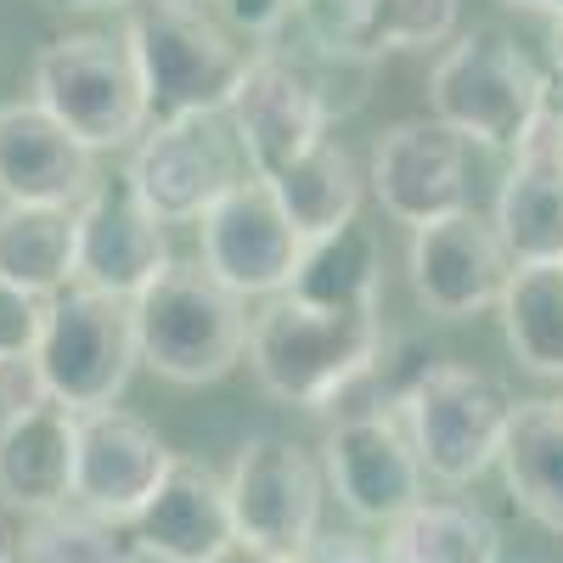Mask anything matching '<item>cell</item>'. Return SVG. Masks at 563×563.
<instances>
[{
    "instance_id": "1",
    "label": "cell",
    "mask_w": 563,
    "mask_h": 563,
    "mask_svg": "<svg viewBox=\"0 0 563 563\" xmlns=\"http://www.w3.org/2000/svg\"><path fill=\"white\" fill-rule=\"evenodd\" d=\"M384 350L378 310H316L294 294L265 299L249 327V366L265 395L327 411Z\"/></svg>"
},
{
    "instance_id": "2",
    "label": "cell",
    "mask_w": 563,
    "mask_h": 563,
    "mask_svg": "<svg viewBox=\"0 0 563 563\" xmlns=\"http://www.w3.org/2000/svg\"><path fill=\"white\" fill-rule=\"evenodd\" d=\"M541 102H547V79L501 23H474L451 34L445 57L429 74L434 119L451 124L467 147H485V153H519L530 124L541 119Z\"/></svg>"
},
{
    "instance_id": "3",
    "label": "cell",
    "mask_w": 563,
    "mask_h": 563,
    "mask_svg": "<svg viewBox=\"0 0 563 563\" xmlns=\"http://www.w3.org/2000/svg\"><path fill=\"white\" fill-rule=\"evenodd\" d=\"M124 45L141 74V90H147L153 119L225 113L249 74V52L198 0H147V7H135Z\"/></svg>"
},
{
    "instance_id": "4",
    "label": "cell",
    "mask_w": 563,
    "mask_h": 563,
    "mask_svg": "<svg viewBox=\"0 0 563 563\" xmlns=\"http://www.w3.org/2000/svg\"><path fill=\"white\" fill-rule=\"evenodd\" d=\"M135 305V344L141 366L180 389L220 384L231 366L249 355V299L203 271V265H169Z\"/></svg>"
},
{
    "instance_id": "5",
    "label": "cell",
    "mask_w": 563,
    "mask_h": 563,
    "mask_svg": "<svg viewBox=\"0 0 563 563\" xmlns=\"http://www.w3.org/2000/svg\"><path fill=\"white\" fill-rule=\"evenodd\" d=\"M34 102L52 113L68 135H79L90 153L135 147L153 124L147 90L130 63L124 34H57L34 57Z\"/></svg>"
},
{
    "instance_id": "6",
    "label": "cell",
    "mask_w": 563,
    "mask_h": 563,
    "mask_svg": "<svg viewBox=\"0 0 563 563\" xmlns=\"http://www.w3.org/2000/svg\"><path fill=\"white\" fill-rule=\"evenodd\" d=\"M512 400L501 378L462 361H434L422 384L400 406L406 434L417 445L422 474L440 485H474L501 462V440L512 422Z\"/></svg>"
},
{
    "instance_id": "7",
    "label": "cell",
    "mask_w": 563,
    "mask_h": 563,
    "mask_svg": "<svg viewBox=\"0 0 563 563\" xmlns=\"http://www.w3.org/2000/svg\"><path fill=\"white\" fill-rule=\"evenodd\" d=\"M34 361L45 372V389L68 411H102L119 406L130 389L141 344H135V305L97 294V288H63L45 310V333L34 344Z\"/></svg>"
},
{
    "instance_id": "8",
    "label": "cell",
    "mask_w": 563,
    "mask_h": 563,
    "mask_svg": "<svg viewBox=\"0 0 563 563\" xmlns=\"http://www.w3.org/2000/svg\"><path fill=\"white\" fill-rule=\"evenodd\" d=\"M124 175L164 225H198L225 186H238L254 169H243V147L225 113H203V119H153L130 147Z\"/></svg>"
},
{
    "instance_id": "9",
    "label": "cell",
    "mask_w": 563,
    "mask_h": 563,
    "mask_svg": "<svg viewBox=\"0 0 563 563\" xmlns=\"http://www.w3.org/2000/svg\"><path fill=\"white\" fill-rule=\"evenodd\" d=\"M299 254H305L299 225L288 220L271 180L260 175H243L238 186H225L209 203V214L198 220V265L238 299L288 294Z\"/></svg>"
},
{
    "instance_id": "10",
    "label": "cell",
    "mask_w": 563,
    "mask_h": 563,
    "mask_svg": "<svg viewBox=\"0 0 563 563\" xmlns=\"http://www.w3.org/2000/svg\"><path fill=\"white\" fill-rule=\"evenodd\" d=\"M225 124L243 147V164L260 180H271L276 169H288L299 153H310L333 130V113H327L321 90L310 85L305 63L282 40H265L249 57V74L225 108Z\"/></svg>"
},
{
    "instance_id": "11",
    "label": "cell",
    "mask_w": 563,
    "mask_h": 563,
    "mask_svg": "<svg viewBox=\"0 0 563 563\" xmlns=\"http://www.w3.org/2000/svg\"><path fill=\"white\" fill-rule=\"evenodd\" d=\"M321 485L327 479L305 445L282 434H254L231 456V474H225L238 536L282 558H305L310 541L321 536Z\"/></svg>"
},
{
    "instance_id": "12",
    "label": "cell",
    "mask_w": 563,
    "mask_h": 563,
    "mask_svg": "<svg viewBox=\"0 0 563 563\" xmlns=\"http://www.w3.org/2000/svg\"><path fill=\"white\" fill-rule=\"evenodd\" d=\"M406 271H411L417 305L429 316L467 321V316H485V310L501 305L507 276H512V254L501 243L496 220L467 203V209L440 214L429 225H411Z\"/></svg>"
},
{
    "instance_id": "13",
    "label": "cell",
    "mask_w": 563,
    "mask_h": 563,
    "mask_svg": "<svg viewBox=\"0 0 563 563\" xmlns=\"http://www.w3.org/2000/svg\"><path fill=\"white\" fill-rule=\"evenodd\" d=\"M321 479L333 485L350 519L384 530L422 501V462L395 411L333 417V429L321 440Z\"/></svg>"
},
{
    "instance_id": "14",
    "label": "cell",
    "mask_w": 563,
    "mask_h": 563,
    "mask_svg": "<svg viewBox=\"0 0 563 563\" xmlns=\"http://www.w3.org/2000/svg\"><path fill=\"white\" fill-rule=\"evenodd\" d=\"M79 225V288H97L113 299H141L175 265L164 220L141 203L130 175L90 180V192L74 203Z\"/></svg>"
},
{
    "instance_id": "15",
    "label": "cell",
    "mask_w": 563,
    "mask_h": 563,
    "mask_svg": "<svg viewBox=\"0 0 563 563\" xmlns=\"http://www.w3.org/2000/svg\"><path fill=\"white\" fill-rule=\"evenodd\" d=\"M366 186L400 225H429L440 214H456L467 209V141L434 113L400 119L372 147Z\"/></svg>"
},
{
    "instance_id": "16",
    "label": "cell",
    "mask_w": 563,
    "mask_h": 563,
    "mask_svg": "<svg viewBox=\"0 0 563 563\" xmlns=\"http://www.w3.org/2000/svg\"><path fill=\"white\" fill-rule=\"evenodd\" d=\"M490 220L512 265H563V79H547L541 119L512 153Z\"/></svg>"
},
{
    "instance_id": "17",
    "label": "cell",
    "mask_w": 563,
    "mask_h": 563,
    "mask_svg": "<svg viewBox=\"0 0 563 563\" xmlns=\"http://www.w3.org/2000/svg\"><path fill=\"white\" fill-rule=\"evenodd\" d=\"M175 451L147 417L124 406L79 411V451H74V501L113 512V519H135L158 479L169 474Z\"/></svg>"
},
{
    "instance_id": "18",
    "label": "cell",
    "mask_w": 563,
    "mask_h": 563,
    "mask_svg": "<svg viewBox=\"0 0 563 563\" xmlns=\"http://www.w3.org/2000/svg\"><path fill=\"white\" fill-rule=\"evenodd\" d=\"M130 525H135L141 558H158V563H209L238 541L225 479L198 456H175L169 474L158 479V490Z\"/></svg>"
},
{
    "instance_id": "19",
    "label": "cell",
    "mask_w": 563,
    "mask_h": 563,
    "mask_svg": "<svg viewBox=\"0 0 563 563\" xmlns=\"http://www.w3.org/2000/svg\"><path fill=\"white\" fill-rule=\"evenodd\" d=\"M79 135H68L40 102H12L0 108V198L7 203H57L74 209L97 169Z\"/></svg>"
},
{
    "instance_id": "20",
    "label": "cell",
    "mask_w": 563,
    "mask_h": 563,
    "mask_svg": "<svg viewBox=\"0 0 563 563\" xmlns=\"http://www.w3.org/2000/svg\"><path fill=\"white\" fill-rule=\"evenodd\" d=\"M79 411L45 400L18 417H0V501L23 519L74 501Z\"/></svg>"
},
{
    "instance_id": "21",
    "label": "cell",
    "mask_w": 563,
    "mask_h": 563,
    "mask_svg": "<svg viewBox=\"0 0 563 563\" xmlns=\"http://www.w3.org/2000/svg\"><path fill=\"white\" fill-rule=\"evenodd\" d=\"M507 496L552 536H563V400H519L501 440Z\"/></svg>"
},
{
    "instance_id": "22",
    "label": "cell",
    "mask_w": 563,
    "mask_h": 563,
    "mask_svg": "<svg viewBox=\"0 0 563 563\" xmlns=\"http://www.w3.org/2000/svg\"><path fill=\"white\" fill-rule=\"evenodd\" d=\"M79 276V225L57 203H0V282L52 299Z\"/></svg>"
},
{
    "instance_id": "23",
    "label": "cell",
    "mask_w": 563,
    "mask_h": 563,
    "mask_svg": "<svg viewBox=\"0 0 563 563\" xmlns=\"http://www.w3.org/2000/svg\"><path fill=\"white\" fill-rule=\"evenodd\" d=\"M378 288H384V243L372 225H361V214L327 231V238H310L288 282V294L316 310H378Z\"/></svg>"
},
{
    "instance_id": "24",
    "label": "cell",
    "mask_w": 563,
    "mask_h": 563,
    "mask_svg": "<svg viewBox=\"0 0 563 563\" xmlns=\"http://www.w3.org/2000/svg\"><path fill=\"white\" fill-rule=\"evenodd\" d=\"M271 192L276 203L288 209V220L299 225V238H327L361 214V192H366V175L355 169L350 147L333 135H321L310 153H299L288 169L271 175Z\"/></svg>"
},
{
    "instance_id": "25",
    "label": "cell",
    "mask_w": 563,
    "mask_h": 563,
    "mask_svg": "<svg viewBox=\"0 0 563 563\" xmlns=\"http://www.w3.org/2000/svg\"><path fill=\"white\" fill-rule=\"evenodd\" d=\"M389 563H501V530L474 501H429L384 530Z\"/></svg>"
},
{
    "instance_id": "26",
    "label": "cell",
    "mask_w": 563,
    "mask_h": 563,
    "mask_svg": "<svg viewBox=\"0 0 563 563\" xmlns=\"http://www.w3.org/2000/svg\"><path fill=\"white\" fill-rule=\"evenodd\" d=\"M496 310L512 361L563 384V265H512Z\"/></svg>"
},
{
    "instance_id": "27",
    "label": "cell",
    "mask_w": 563,
    "mask_h": 563,
    "mask_svg": "<svg viewBox=\"0 0 563 563\" xmlns=\"http://www.w3.org/2000/svg\"><path fill=\"white\" fill-rule=\"evenodd\" d=\"M135 558H141L135 525L85 501H63L23 525V563H135Z\"/></svg>"
},
{
    "instance_id": "28",
    "label": "cell",
    "mask_w": 563,
    "mask_h": 563,
    "mask_svg": "<svg viewBox=\"0 0 563 563\" xmlns=\"http://www.w3.org/2000/svg\"><path fill=\"white\" fill-rule=\"evenodd\" d=\"M462 0H361L355 52L378 63L384 52H429L456 34Z\"/></svg>"
},
{
    "instance_id": "29",
    "label": "cell",
    "mask_w": 563,
    "mask_h": 563,
    "mask_svg": "<svg viewBox=\"0 0 563 563\" xmlns=\"http://www.w3.org/2000/svg\"><path fill=\"white\" fill-rule=\"evenodd\" d=\"M45 310H52V299L0 282V355H29L45 333Z\"/></svg>"
},
{
    "instance_id": "30",
    "label": "cell",
    "mask_w": 563,
    "mask_h": 563,
    "mask_svg": "<svg viewBox=\"0 0 563 563\" xmlns=\"http://www.w3.org/2000/svg\"><path fill=\"white\" fill-rule=\"evenodd\" d=\"M52 400V389H45V372L29 355H0V417H18L29 406H45Z\"/></svg>"
},
{
    "instance_id": "31",
    "label": "cell",
    "mask_w": 563,
    "mask_h": 563,
    "mask_svg": "<svg viewBox=\"0 0 563 563\" xmlns=\"http://www.w3.org/2000/svg\"><path fill=\"white\" fill-rule=\"evenodd\" d=\"M220 7H225L231 29H243V34H254V40H276L282 29L294 23L299 0H220Z\"/></svg>"
},
{
    "instance_id": "32",
    "label": "cell",
    "mask_w": 563,
    "mask_h": 563,
    "mask_svg": "<svg viewBox=\"0 0 563 563\" xmlns=\"http://www.w3.org/2000/svg\"><path fill=\"white\" fill-rule=\"evenodd\" d=\"M299 563H389V552L384 547H366L355 536H316Z\"/></svg>"
},
{
    "instance_id": "33",
    "label": "cell",
    "mask_w": 563,
    "mask_h": 563,
    "mask_svg": "<svg viewBox=\"0 0 563 563\" xmlns=\"http://www.w3.org/2000/svg\"><path fill=\"white\" fill-rule=\"evenodd\" d=\"M209 563H299V558H282V552H271V547H254V541H231L220 558H209Z\"/></svg>"
},
{
    "instance_id": "34",
    "label": "cell",
    "mask_w": 563,
    "mask_h": 563,
    "mask_svg": "<svg viewBox=\"0 0 563 563\" xmlns=\"http://www.w3.org/2000/svg\"><path fill=\"white\" fill-rule=\"evenodd\" d=\"M0 563H23V530L12 525L7 501H0Z\"/></svg>"
},
{
    "instance_id": "35",
    "label": "cell",
    "mask_w": 563,
    "mask_h": 563,
    "mask_svg": "<svg viewBox=\"0 0 563 563\" xmlns=\"http://www.w3.org/2000/svg\"><path fill=\"white\" fill-rule=\"evenodd\" d=\"M40 7H52V12H130L135 0H40Z\"/></svg>"
},
{
    "instance_id": "36",
    "label": "cell",
    "mask_w": 563,
    "mask_h": 563,
    "mask_svg": "<svg viewBox=\"0 0 563 563\" xmlns=\"http://www.w3.org/2000/svg\"><path fill=\"white\" fill-rule=\"evenodd\" d=\"M547 57H552V79H563V18H552L547 29Z\"/></svg>"
},
{
    "instance_id": "37",
    "label": "cell",
    "mask_w": 563,
    "mask_h": 563,
    "mask_svg": "<svg viewBox=\"0 0 563 563\" xmlns=\"http://www.w3.org/2000/svg\"><path fill=\"white\" fill-rule=\"evenodd\" d=\"M512 12H541V18H563V0H501Z\"/></svg>"
},
{
    "instance_id": "38",
    "label": "cell",
    "mask_w": 563,
    "mask_h": 563,
    "mask_svg": "<svg viewBox=\"0 0 563 563\" xmlns=\"http://www.w3.org/2000/svg\"><path fill=\"white\" fill-rule=\"evenodd\" d=\"M198 7H203V0H198Z\"/></svg>"
},
{
    "instance_id": "39",
    "label": "cell",
    "mask_w": 563,
    "mask_h": 563,
    "mask_svg": "<svg viewBox=\"0 0 563 563\" xmlns=\"http://www.w3.org/2000/svg\"><path fill=\"white\" fill-rule=\"evenodd\" d=\"M558 400H563V395H558Z\"/></svg>"
}]
</instances>
